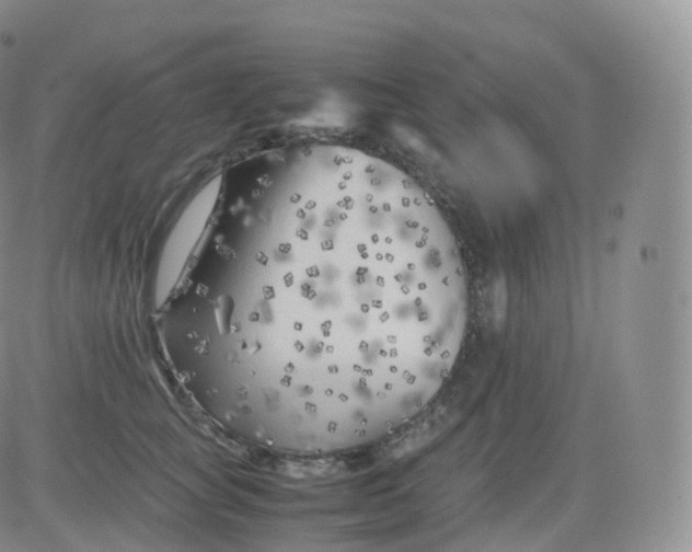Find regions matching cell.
Masks as SVG:
<instances>
[{"mask_svg":"<svg viewBox=\"0 0 692 552\" xmlns=\"http://www.w3.org/2000/svg\"><path fill=\"white\" fill-rule=\"evenodd\" d=\"M252 248L211 268L238 405L260 447L349 452L392 435L443 387L468 286L443 217L406 174L342 164L278 185Z\"/></svg>","mask_w":692,"mask_h":552,"instance_id":"1","label":"cell"}]
</instances>
